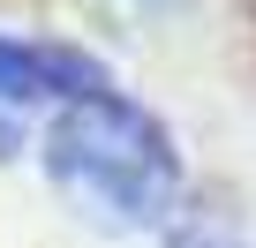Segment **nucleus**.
Listing matches in <instances>:
<instances>
[{
    "label": "nucleus",
    "instance_id": "obj_1",
    "mask_svg": "<svg viewBox=\"0 0 256 248\" xmlns=\"http://www.w3.org/2000/svg\"><path fill=\"white\" fill-rule=\"evenodd\" d=\"M46 173L106 226H158L181 188L166 128L106 90L76 98L46 128Z\"/></svg>",
    "mask_w": 256,
    "mask_h": 248
},
{
    "label": "nucleus",
    "instance_id": "obj_2",
    "mask_svg": "<svg viewBox=\"0 0 256 248\" xmlns=\"http://www.w3.org/2000/svg\"><path fill=\"white\" fill-rule=\"evenodd\" d=\"M30 90H76L90 98L98 75L68 53H38V45H16V38H0V98H30Z\"/></svg>",
    "mask_w": 256,
    "mask_h": 248
}]
</instances>
